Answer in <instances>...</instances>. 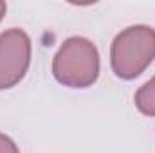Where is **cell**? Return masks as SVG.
<instances>
[{
	"instance_id": "obj_1",
	"label": "cell",
	"mask_w": 155,
	"mask_h": 153,
	"mask_svg": "<svg viewBox=\"0 0 155 153\" xmlns=\"http://www.w3.org/2000/svg\"><path fill=\"white\" fill-rule=\"evenodd\" d=\"M52 74L58 83L69 88L92 86L99 76V52L87 38L65 40L52 60Z\"/></svg>"
},
{
	"instance_id": "obj_2",
	"label": "cell",
	"mask_w": 155,
	"mask_h": 153,
	"mask_svg": "<svg viewBox=\"0 0 155 153\" xmlns=\"http://www.w3.org/2000/svg\"><path fill=\"white\" fill-rule=\"evenodd\" d=\"M155 60V29L132 25L117 34L110 47L112 70L121 79H135Z\"/></svg>"
},
{
	"instance_id": "obj_3",
	"label": "cell",
	"mask_w": 155,
	"mask_h": 153,
	"mask_svg": "<svg viewBox=\"0 0 155 153\" xmlns=\"http://www.w3.org/2000/svg\"><path fill=\"white\" fill-rule=\"evenodd\" d=\"M31 63V38L13 27L0 33V90L18 85Z\"/></svg>"
},
{
	"instance_id": "obj_4",
	"label": "cell",
	"mask_w": 155,
	"mask_h": 153,
	"mask_svg": "<svg viewBox=\"0 0 155 153\" xmlns=\"http://www.w3.org/2000/svg\"><path fill=\"white\" fill-rule=\"evenodd\" d=\"M135 106L143 115L155 117V76L135 92Z\"/></svg>"
},
{
	"instance_id": "obj_5",
	"label": "cell",
	"mask_w": 155,
	"mask_h": 153,
	"mask_svg": "<svg viewBox=\"0 0 155 153\" xmlns=\"http://www.w3.org/2000/svg\"><path fill=\"white\" fill-rule=\"evenodd\" d=\"M0 153H20V150H18V146L15 144L13 139L0 133Z\"/></svg>"
},
{
	"instance_id": "obj_6",
	"label": "cell",
	"mask_w": 155,
	"mask_h": 153,
	"mask_svg": "<svg viewBox=\"0 0 155 153\" xmlns=\"http://www.w3.org/2000/svg\"><path fill=\"white\" fill-rule=\"evenodd\" d=\"M5 9H7V5H5V2H2V0H0V20L4 18V15H5Z\"/></svg>"
}]
</instances>
